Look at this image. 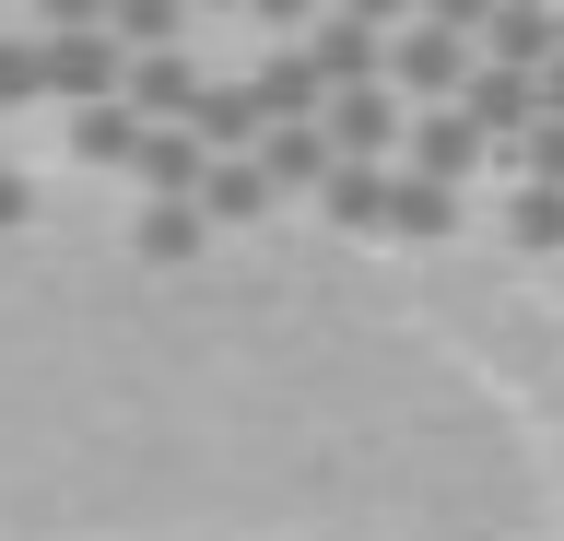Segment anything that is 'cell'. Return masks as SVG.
<instances>
[{
  "instance_id": "16",
  "label": "cell",
  "mask_w": 564,
  "mask_h": 541,
  "mask_svg": "<svg viewBox=\"0 0 564 541\" xmlns=\"http://www.w3.org/2000/svg\"><path fill=\"white\" fill-rule=\"evenodd\" d=\"M388 236H412V248L458 236V188H423L412 165H400V188H388Z\"/></svg>"
},
{
  "instance_id": "7",
  "label": "cell",
  "mask_w": 564,
  "mask_h": 541,
  "mask_svg": "<svg viewBox=\"0 0 564 541\" xmlns=\"http://www.w3.org/2000/svg\"><path fill=\"white\" fill-rule=\"evenodd\" d=\"M306 59H317V83H329V95H365V83H388V36H377V24H352L341 0H329V12H317V36H306Z\"/></svg>"
},
{
  "instance_id": "10",
  "label": "cell",
  "mask_w": 564,
  "mask_h": 541,
  "mask_svg": "<svg viewBox=\"0 0 564 541\" xmlns=\"http://www.w3.org/2000/svg\"><path fill=\"white\" fill-rule=\"evenodd\" d=\"M259 177H271V201H317V188L341 177V153H329V130H271V142H259Z\"/></svg>"
},
{
  "instance_id": "27",
  "label": "cell",
  "mask_w": 564,
  "mask_h": 541,
  "mask_svg": "<svg viewBox=\"0 0 564 541\" xmlns=\"http://www.w3.org/2000/svg\"><path fill=\"white\" fill-rule=\"evenodd\" d=\"M188 12H247V0H188Z\"/></svg>"
},
{
  "instance_id": "25",
  "label": "cell",
  "mask_w": 564,
  "mask_h": 541,
  "mask_svg": "<svg viewBox=\"0 0 564 541\" xmlns=\"http://www.w3.org/2000/svg\"><path fill=\"white\" fill-rule=\"evenodd\" d=\"M24 213H35V177H24V165H0V236H12Z\"/></svg>"
},
{
  "instance_id": "12",
  "label": "cell",
  "mask_w": 564,
  "mask_h": 541,
  "mask_svg": "<svg viewBox=\"0 0 564 541\" xmlns=\"http://www.w3.org/2000/svg\"><path fill=\"white\" fill-rule=\"evenodd\" d=\"M247 83H259V107H271V130H306V118L329 107V83H317V59H306V47H271V59H259Z\"/></svg>"
},
{
  "instance_id": "5",
  "label": "cell",
  "mask_w": 564,
  "mask_h": 541,
  "mask_svg": "<svg viewBox=\"0 0 564 541\" xmlns=\"http://www.w3.org/2000/svg\"><path fill=\"white\" fill-rule=\"evenodd\" d=\"M188 142H200L212 153V165H236V153H259V142H271V107H259V83H224V72H212V95H200V107H188Z\"/></svg>"
},
{
  "instance_id": "17",
  "label": "cell",
  "mask_w": 564,
  "mask_h": 541,
  "mask_svg": "<svg viewBox=\"0 0 564 541\" xmlns=\"http://www.w3.org/2000/svg\"><path fill=\"white\" fill-rule=\"evenodd\" d=\"M24 107H47V36L12 24V36H0V118H24Z\"/></svg>"
},
{
  "instance_id": "22",
  "label": "cell",
  "mask_w": 564,
  "mask_h": 541,
  "mask_svg": "<svg viewBox=\"0 0 564 541\" xmlns=\"http://www.w3.org/2000/svg\"><path fill=\"white\" fill-rule=\"evenodd\" d=\"M518 188H564V118H541V130H529V153H518Z\"/></svg>"
},
{
  "instance_id": "21",
  "label": "cell",
  "mask_w": 564,
  "mask_h": 541,
  "mask_svg": "<svg viewBox=\"0 0 564 541\" xmlns=\"http://www.w3.org/2000/svg\"><path fill=\"white\" fill-rule=\"evenodd\" d=\"M106 12H118V0H24V24L47 47H59V36H106Z\"/></svg>"
},
{
  "instance_id": "19",
  "label": "cell",
  "mask_w": 564,
  "mask_h": 541,
  "mask_svg": "<svg viewBox=\"0 0 564 541\" xmlns=\"http://www.w3.org/2000/svg\"><path fill=\"white\" fill-rule=\"evenodd\" d=\"M130 236H141V259H200L212 213H200V201H141V224H130Z\"/></svg>"
},
{
  "instance_id": "30",
  "label": "cell",
  "mask_w": 564,
  "mask_h": 541,
  "mask_svg": "<svg viewBox=\"0 0 564 541\" xmlns=\"http://www.w3.org/2000/svg\"><path fill=\"white\" fill-rule=\"evenodd\" d=\"M0 165H12V153H0Z\"/></svg>"
},
{
  "instance_id": "20",
  "label": "cell",
  "mask_w": 564,
  "mask_h": 541,
  "mask_svg": "<svg viewBox=\"0 0 564 541\" xmlns=\"http://www.w3.org/2000/svg\"><path fill=\"white\" fill-rule=\"evenodd\" d=\"M506 236L518 248H564V188H518L506 201Z\"/></svg>"
},
{
  "instance_id": "3",
  "label": "cell",
  "mask_w": 564,
  "mask_h": 541,
  "mask_svg": "<svg viewBox=\"0 0 564 541\" xmlns=\"http://www.w3.org/2000/svg\"><path fill=\"white\" fill-rule=\"evenodd\" d=\"M400 165H412L423 188H470V177L494 165V142H482L458 107H412V142H400Z\"/></svg>"
},
{
  "instance_id": "14",
  "label": "cell",
  "mask_w": 564,
  "mask_h": 541,
  "mask_svg": "<svg viewBox=\"0 0 564 541\" xmlns=\"http://www.w3.org/2000/svg\"><path fill=\"white\" fill-rule=\"evenodd\" d=\"M388 188H400V165H341V177L317 188V213L341 224V236H388Z\"/></svg>"
},
{
  "instance_id": "6",
  "label": "cell",
  "mask_w": 564,
  "mask_h": 541,
  "mask_svg": "<svg viewBox=\"0 0 564 541\" xmlns=\"http://www.w3.org/2000/svg\"><path fill=\"white\" fill-rule=\"evenodd\" d=\"M458 118H470V130H482V142L518 165V153H529V130H541V83H529V72H470Z\"/></svg>"
},
{
  "instance_id": "24",
  "label": "cell",
  "mask_w": 564,
  "mask_h": 541,
  "mask_svg": "<svg viewBox=\"0 0 564 541\" xmlns=\"http://www.w3.org/2000/svg\"><path fill=\"white\" fill-rule=\"evenodd\" d=\"M352 24H377V36H400V24H423V0H341Z\"/></svg>"
},
{
  "instance_id": "23",
  "label": "cell",
  "mask_w": 564,
  "mask_h": 541,
  "mask_svg": "<svg viewBox=\"0 0 564 541\" xmlns=\"http://www.w3.org/2000/svg\"><path fill=\"white\" fill-rule=\"evenodd\" d=\"M494 12H506V0H423V24H447V36H470V47H482Z\"/></svg>"
},
{
  "instance_id": "18",
  "label": "cell",
  "mask_w": 564,
  "mask_h": 541,
  "mask_svg": "<svg viewBox=\"0 0 564 541\" xmlns=\"http://www.w3.org/2000/svg\"><path fill=\"white\" fill-rule=\"evenodd\" d=\"M200 213H212V224H259V213H271V177H259V153L212 165V177H200Z\"/></svg>"
},
{
  "instance_id": "15",
  "label": "cell",
  "mask_w": 564,
  "mask_h": 541,
  "mask_svg": "<svg viewBox=\"0 0 564 541\" xmlns=\"http://www.w3.org/2000/svg\"><path fill=\"white\" fill-rule=\"evenodd\" d=\"M106 36L130 47V59H165V47H188V0H118Z\"/></svg>"
},
{
  "instance_id": "11",
  "label": "cell",
  "mask_w": 564,
  "mask_h": 541,
  "mask_svg": "<svg viewBox=\"0 0 564 541\" xmlns=\"http://www.w3.org/2000/svg\"><path fill=\"white\" fill-rule=\"evenodd\" d=\"M553 12H529V0H506V12H494V24H482V72H529V83H541V72H553Z\"/></svg>"
},
{
  "instance_id": "29",
  "label": "cell",
  "mask_w": 564,
  "mask_h": 541,
  "mask_svg": "<svg viewBox=\"0 0 564 541\" xmlns=\"http://www.w3.org/2000/svg\"><path fill=\"white\" fill-rule=\"evenodd\" d=\"M553 36H564V12H553Z\"/></svg>"
},
{
  "instance_id": "1",
  "label": "cell",
  "mask_w": 564,
  "mask_h": 541,
  "mask_svg": "<svg viewBox=\"0 0 564 541\" xmlns=\"http://www.w3.org/2000/svg\"><path fill=\"white\" fill-rule=\"evenodd\" d=\"M470 72H482V47L447 36V24H400V36H388V95H400V107H458Z\"/></svg>"
},
{
  "instance_id": "2",
  "label": "cell",
  "mask_w": 564,
  "mask_h": 541,
  "mask_svg": "<svg viewBox=\"0 0 564 541\" xmlns=\"http://www.w3.org/2000/svg\"><path fill=\"white\" fill-rule=\"evenodd\" d=\"M317 130H329V153H341V165H400L412 107H400L388 83H365V95H329V107H317Z\"/></svg>"
},
{
  "instance_id": "4",
  "label": "cell",
  "mask_w": 564,
  "mask_h": 541,
  "mask_svg": "<svg viewBox=\"0 0 564 541\" xmlns=\"http://www.w3.org/2000/svg\"><path fill=\"white\" fill-rule=\"evenodd\" d=\"M106 95H130V47L118 36H59L47 47V107H106Z\"/></svg>"
},
{
  "instance_id": "8",
  "label": "cell",
  "mask_w": 564,
  "mask_h": 541,
  "mask_svg": "<svg viewBox=\"0 0 564 541\" xmlns=\"http://www.w3.org/2000/svg\"><path fill=\"white\" fill-rule=\"evenodd\" d=\"M212 95V72H200V47H165V59H130V107H141V130H188V107Z\"/></svg>"
},
{
  "instance_id": "9",
  "label": "cell",
  "mask_w": 564,
  "mask_h": 541,
  "mask_svg": "<svg viewBox=\"0 0 564 541\" xmlns=\"http://www.w3.org/2000/svg\"><path fill=\"white\" fill-rule=\"evenodd\" d=\"M59 142H70V165H106V177H130L153 130H141L130 95H106V107H70V118H59Z\"/></svg>"
},
{
  "instance_id": "26",
  "label": "cell",
  "mask_w": 564,
  "mask_h": 541,
  "mask_svg": "<svg viewBox=\"0 0 564 541\" xmlns=\"http://www.w3.org/2000/svg\"><path fill=\"white\" fill-rule=\"evenodd\" d=\"M541 118H564V47H553V72H541Z\"/></svg>"
},
{
  "instance_id": "28",
  "label": "cell",
  "mask_w": 564,
  "mask_h": 541,
  "mask_svg": "<svg viewBox=\"0 0 564 541\" xmlns=\"http://www.w3.org/2000/svg\"><path fill=\"white\" fill-rule=\"evenodd\" d=\"M529 12H564V0H529Z\"/></svg>"
},
{
  "instance_id": "13",
  "label": "cell",
  "mask_w": 564,
  "mask_h": 541,
  "mask_svg": "<svg viewBox=\"0 0 564 541\" xmlns=\"http://www.w3.org/2000/svg\"><path fill=\"white\" fill-rule=\"evenodd\" d=\"M200 177H212V153L188 142V130H153V142H141V165H130L141 201H200Z\"/></svg>"
}]
</instances>
